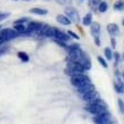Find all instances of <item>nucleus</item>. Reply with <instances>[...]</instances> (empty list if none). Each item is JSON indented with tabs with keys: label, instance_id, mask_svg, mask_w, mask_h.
Returning <instances> with one entry per match:
<instances>
[{
	"label": "nucleus",
	"instance_id": "1",
	"mask_svg": "<svg viewBox=\"0 0 124 124\" xmlns=\"http://www.w3.org/2000/svg\"><path fill=\"white\" fill-rule=\"evenodd\" d=\"M68 58L72 62H76L83 66L84 70H90L91 62L89 57L83 53V50L80 48L79 45H72L68 48Z\"/></svg>",
	"mask_w": 124,
	"mask_h": 124
},
{
	"label": "nucleus",
	"instance_id": "2",
	"mask_svg": "<svg viewBox=\"0 0 124 124\" xmlns=\"http://www.w3.org/2000/svg\"><path fill=\"white\" fill-rule=\"evenodd\" d=\"M86 110L89 113L93 114V115H98L100 113H104V112H107L108 110V107H107V104H106L104 100H101L100 98H97L96 100L89 102L86 105Z\"/></svg>",
	"mask_w": 124,
	"mask_h": 124
},
{
	"label": "nucleus",
	"instance_id": "3",
	"mask_svg": "<svg viewBox=\"0 0 124 124\" xmlns=\"http://www.w3.org/2000/svg\"><path fill=\"white\" fill-rule=\"evenodd\" d=\"M85 71L83 66L80 63H76V62H72V60H68L67 63V68H66V74L70 76H74L79 73H83Z\"/></svg>",
	"mask_w": 124,
	"mask_h": 124
},
{
	"label": "nucleus",
	"instance_id": "4",
	"mask_svg": "<svg viewBox=\"0 0 124 124\" xmlns=\"http://www.w3.org/2000/svg\"><path fill=\"white\" fill-rule=\"evenodd\" d=\"M89 82H91L90 79H89V76L85 75V74H83V73H79V74H76V75H74V76H71V83L75 86V88L82 86Z\"/></svg>",
	"mask_w": 124,
	"mask_h": 124
},
{
	"label": "nucleus",
	"instance_id": "5",
	"mask_svg": "<svg viewBox=\"0 0 124 124\" xmlns=\"http://www.w3.org/2000/svg\"><path fill=\"white\" fill-rule=\"evenodd\" d=\"M94 123L96 124H110L112 123V115L109 114V112H104L98 115H94Z\"/></svg>",
	"mask_w": 124,
	"mask_h": 124
},
{
	"label": "nucleus",
	"instance_id": "6",
	"mask_svg": "<svg viewBox=\"0 0 124 124\" xmlns=\"http://www.w3.org/2000/svg\"><path fill=\"white\" fill-rule=\"evenodd\" d=\"M18 33L16 32L14 29H1L0 30V37L4 38L5 41H10V40H14V39L17 38Z\"/></svg>",
	"mask_w": 124,
	"mask_h": 124
},
{
	"label": "nucleus",
	"instance_id": "7",
	"mask_svg": "<svg viewBox=\"0 0 124 124\" xmlns=\"http://www.w3.org/2000/svg\"><path fill=\"white\" fill-rule=\"evenodd\" d=\"M65 14H66V16H67L68 18L71 19V22H75V23L80 22L79 13H78V10H76L75 8L67 7L66 9H65Z\"/></svg>",
	"mask_w": 124,
	"mask_h": 124
},
{
	"label": "nucleus",
	"instance_id": "8",
	"mask_svg": "<svg viewBox=\"0 0 124 124\" xmlns=\"http://www.w3.org/2000/svg\"><path fill=\"white\" fill-rule=\"evenodd\" d=\"M76 89H78V92H79L80 97H82V96H84L85 93H89L91 91L96 90L94 85L91 82L86 83V84H84V85H82V86H79V88H76Z\"/></svg>",
	"mask_w": 124,
	"mask_h": 124
},
{
	"label": "nucleus",
	"instance_id": "9",
	"mask_svg": "<svg viewBox=\"0 0 124 124\" xmlns=\"http://www.w3.org/2000/svg\"><path fill=\"white\" fill-rule=\"evenodd\" d=\"M42 24L39 22H31L29 23V25L26 26V33L30 34V33H35V32H38L40 29H41Z\"/></svg>",
	"mask_w": 124,
	"mask_h": 124
},
{
	"label": "nucleus",
	"instance_id": "10",
	"mask_svg": "<svg viewBox=\"0 0 124 124\" xmlns=\"http://www.w3.org/2000/svg\"><path fill=\"white\" fill-rule=\"evenodd\" d=\"M81 98H82V99L86 102V104H89V102L96 100L97 98H99V94H98L97 91L94 90V91H91V92H89V93H85L84 96H82Z\"/></svg>",
	"mask_w": 124,
	"mask_h": 124
},
{
	"label": "nucleus",
	"instance_id": "11",
	"mask_svg": "<svg viewBox=\"0 0 124 124\" xmlns=\"http://www.w3.org/2000/svg\"><path fill=\"white\" fill-rule=\"evenodd\" d=\"M54 39H56V40H59V41H62V42H66L70 40V35L68 34H66V33H64L63 31H60V30H58V29H56V34H55V38Z\"/></svg>",
	"mask_w": 124,
	"mask_h": 124
},
{
	"label": "nucleus",
	"instance_id": "12",
	"mask_svg": "<svg viewBox=\"0 0 124 124\" xmlns=\"http://www.w3.org/2000/svg\"><path fill=\"white\" fill-rule=\"evenodd\" d=\"M107 31H108V33L110 34L112 37H114V38L120 34V29L117 26V24H115V23L108 24V25H107Z\"/></svg>",
	"mask_w": 124,
	"mask_h": 124
},
{
	"label": "nucleus",
	"instance_id": "13",
	"mask_svg": "<svg viewBox=\"0 0 124 124\" xmlns=\"http://www.w3.org/2000/svg\"><path fill=\"white\" fill-rule=\"evenodd\" d=\"M90 32L93 37H99V33H100V24L99 23H91L90 24Z\"/></svg>",
	"mask_w": 124,
	"mask_h": 124
},
{
	"label": "nucleus",
	"instance_id": "14",
	"mask_svg": "<svg viewBox=\"0 0 124 124\" xmlns=\"http://www.w3.org/2000/svg\"><path fill=\"white\" fill-rule=\"evenodd\" d=\"M114 88H115L117 93H124V83L122 82L121 79L114 82Z\"/></svg>",
	"mask_w": 124,
	"mask_h": 124
},
{
	"label": "nucleus",
	"instance_id": "15",
	"mask_svg": "<svg viewBox=\"0 0 124 124\" xmlns=\"http://www.w3.org/2000/svg\"><path fill=\"white\" fill-rule=\"evenodd\" d=\"M57 22L60 23L62 25H70L71 24V19L68 18L66 15H58L57 16Z\"/></svg>",
	"mask_w": 124,
	"mask_h": 124
},
{
	"label": "nucleus",
	"instance_id": "16",
	"mask_svg": "<svg viewBox=\"0 0 124 124\" xmlns=\"http://www.w3.org/2000/svg\"><path fill=\"white\" fill-rule=\"evenodd\" d=\"M14 30L18 34L26 33V26L24 24H14Z\"/></svg>",
	"mask_w": 124,
	"mask_h": 124
},
{
	"label": "nucleus",
	"instance_id": "17",
	"mask_svg": "<svg viewBox=\"0 0 124 124\" xmlns=\"http://www.w3.org/2000/svg\"><path fill=\"white\" fill-rule=\"evenodd\" d=\"M82 23H83V25H85V26H90V24L92 23V14L88 13L82 18Z\"/></svg>",
	"mask_w": 124,
	"mask_h": 124
},
{
	"label": "nucleus",
	"instance_id": "18",
	"mask_svg": "<svg viewBox=\"0 0 124 124\" xmlns=\"http://www.w3.org/2000/svg\"><path fill=\"white\" fill-rule=\"evenodd\" d=\"M31 13H32V14H35V15H47V14H48V10H47V9H41V8H32V9H31Z\"/></svg>",
	"mask_w": 124,
	"mask_h": 124
},
{
	"label": "nucleus",
	"instance_id": "19",
	"mask_svg": "<svg viewBox=\"0 0 124 124\" xmlns=\"http://www.w3.org/2000/svg\"><path fill=\"white\" fill-rule=\"evenodd\" d=\"M55 34H56V27L50 26L49 25L48 30H47V33H46V38H55Z\"/></svg>",
	"mask_w": 124,
	"mask_h": 124
},
{
	"label": "nucleus",
	"instance_id": "20",
	"mask_svg": "<svg viewBox=\"0 0 124 124\" xmlns=\"http://www.w3.org/2000/svg\"><path fill=\"white\" fill-rule=\"evenodd\" d=\"M98 10L100 11V13H106L107 9H108V4L106 2V1H100V4L98 5Z\"/></svg>",
	"mask_w": 124,
	"mask_h": 124
},
{
	"label": "nucleus",
	"instance_id": "21",
	"mask_svg": "<svg viewBox=\"0 0 124 124\" xmlns=\"http://www.w3.org/2000/svg\"><path fill=\"white\" fill-rule=\"evenodd\" d=\"M114 8L118 11H123L124 10V1L123 0H117L116 2L114 4Z\"/></svg>",
	"mask_w": 124,
	"mask_h": 124
},
{
	"label": "nucleus",
	"instance_id": "22",
	"mask_svg": "<svg viewBox=\"0 0 124 124\" xmlns=\"http://www.w3.org/2000/svg\"><path fill=\"white\" fill-rule=\"evenodd\" d=\"M17 56H18V58H19L21 60H23V62H29V56H27L26 53L19 51V53L17 54Z\"/></svg>",
	"mask_w": 124,
	"mask_h": 124
},
{
	"label": "nucleus",
	"instance_id": "23",
	"mask_svg": "<svg viewBox=\"0 0 124 124\" xmlns=\"http://www.w3.org/2000/svg\"><path fill=\"white\" fill-rule=\"evenodd\" d=\"M104 53H105V56H106V58H107L108 60H110L112 58H113V51L110 50V48H105Z\"/></svg>",
	"mask_w": 124,
	"mask_h": 124
},
{
	"label": "nucleus",
	"instance_id": "24",
	"mask_svg": "<svg viewBox=\"0 0 124 124\" xmlns=\"http://www.w3.org/2000/svg\"><path fill=\"white\" fill-rule=\"evenodd\" d=\"M98 62H99V63L101 64V66H102V67H105V68H107V67H108V64H107V62H106V60L104 59L102 57H98Z\"/></svg>",
	"mask_w": 124,
	"mask_h": 124
},
{
	"label": "nucleus",
	"instance_id": "25",
	"mask_svg": "<svg viewBox=\"0 0 124 124\" xmlns=\"http://www.w3.org/2000/svg\"><path fill=\"white\" fill-rule=\"evenodd\" d=\"M9 16H10V14H9V13H0V22L5 21V19L8 18Z\"/></svg>",
	"mask_w": 124,
	"mask_h": 124
},
{
	"label": "nucleus",
	"instance_id": "26",
	"mask_svg": "<svg viewBox=\"0 0 124 124\" xmlns=\"http://www.w3.org/2000/svg\"><path fill=\"white\" fill-rule=\"evenodd\" d=\"M55 1L59 5H70L72 2V0H55Z\"/></svg>",
	"mask_w": 124,
	"mask_h": 124
},
{
	"label": "nucleus",
	"instance_id": "27",
	"mask_svg": "<svg viewBox=\"0 0 124 124\" xmlns=\"http://www.w3.org/2000/svg\"><path fill=\"white\" fill-rule=\"evenodd\" d=\"M27 21H29V18L24 17V18H19V19H17V21H15L14 24H24V23H26Z\"/></svg>",
	"mask_w": 124,
	"mask_h": 124
},
{
	"label": "nucleus",
	"instance_id": "28",
	"mask_svg": "<svg viewBox=\"0 0 124 124\" xmlns=\"http://www.w3.org/2000/svg\"><path fill=\"white\" fill-rule=\"evenodd\" d=\"M117 101H118V106H120V110L122 112V113H124V102H123V100H122V99H118Z\"/></svg>",
	"mask_w": 124,
	"mask_h": 124
},
{
	"label": "nucleus",
	"instance_id": "29",
	"mask_svg": "<svg viewBox=\"0 0 124 124\" xmlns=\"http://www.w3.org/2000/svg\"><path fill=\"white\" fill-rule=\"evenodd\" d=\"M67 34L70 35V37H72V38H74V39H78V40L80 39L79 35H78L76 33H74V32H72V31H68V33H67Z\"/></svg>",
	"mask_w": 124,
	"mask_h": 124
},
{
	"label": "nucleus",
	"instance_id": "30",
	"mask_svg": "<svg viewBox=\"0 0 124 124\" xmlns=\"http://www.w3.org/2000/svg\"><path fill=\"white\" fill-rule=\"evenodd\" d=\"M114 58H115V64L118 65V62H120V58H121L120 54H118V53H115V54H114Z\"/></svg>",
	"mask_w": 124,
	"mask_h": 124
},
{
	"label": "nucleus",
	"instance_id": "31",
	"mask_svg": "<svg viewBox=\"0 0 124 124\" xmlns=\"http://www.w3.org/2000/svg\"><path fill=\"white\" fill-rule=\"evenodd\" d=\"M110 45H112V47H114V48L116 47V41H115V38H114V37L110 38Z\"/></svg>",
	"mask_w": 124,
	"mask_h": 124
},
{
	"label": "nucleus",
	"instance_id": "32",
	"mask_svg": "<svg viewBox=\"0 0 124 124\" xmlns=\"http://www.w3.org/2000/svg\"><path fill=\"white\" fill-rule=\"evenodd\" d=\"M94 42L97 43V46H100V40H99V37H94Z\"/></svg>",
	"mask_w": 124,
	"mask_h": 124
},
{
	"label": "nucleus",
	"instance_id": "33",
	"mask_svg": "<svg viewBox=\"0 0 124 124\" xmlns=\"http://www.w3.org/2000/svg\"><path fill=\"white\" fill-rule=\"evenodd\" d=\"M122 59L124 60V53H123V56H122Z\"/></svg>",
	"mask_w": 124,
	"mask_h": 124
},
{
	"label": "nucleus",
	"instance_id": "34",
	"mask_svg": "<svg viewBox=\"0 0 124 124\" xmlns=\"http://www.w3.org/2000/svg\"><path fill=\"white\" fill-rule=\"evenodd\" d=\"M122 23H123V25H124V19H123V21H122Z\"/></svg>",
	"mask_w": 124,
	"mask_h": 124
},
{
	"label": "nucleus",
	"instance_id": "35",
	"mask_svg": "<svg viewBox=\"0 0 124 124\" xmlns=\"http://www.w3.org/2000/svg\"><path fill=\"white\" fill-rule=\"evenodd\" d=\"M1 29H2V27H1V25H0V30H1Z\"/></svg>",
	"mask_w": 124,
	"mask_h": 124
},
{
	"label": "nucleus",
	"instance_id": "36",
	"mask_svg": "<svg viewBox=\"0 0 124 124\" xmlns=\"http://www.w3.org/2000/svg\"><path fill=\"white\" fill-rule=\"evenodd\" d=\"M110 124H112V123H110Z\"/></svg>",
	"mask_w": 124,
	"mask_h": 124
}]
</instances>
